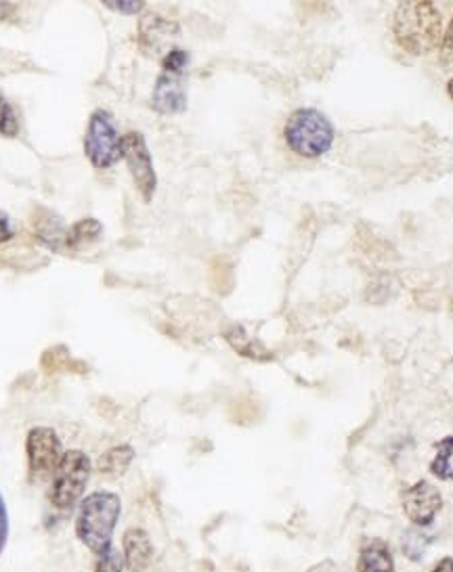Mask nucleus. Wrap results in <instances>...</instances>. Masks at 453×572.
I'll return each instance as SVG.
<instances>
[{
	"label": "nucleus",
	"instance_id": "1",
	"mask_svg": "<svg viewBox=\"0 0 453 572\" xmlns=\"http://www.w3.org/2000/svg\"><path fill=\"white\" fill-rule=\"evenodd\" d=\"M122 516V499L112 491H94L78 503L76 536L94 555L113 548V533Z\"/></svg>",
	"mask_w": 453,
	"mask_h": 572
},
{
	"label": "nucleus",
	"instance_id": "2",
	"mask_svg": "<svg viewBox=\"0 0 453 572\" xmlns=\"http://www.w3.org/2000/svg\"><path fill=\"white\" fill-rule=\"evenodd\" d=\"M396 44L412 53L426 56L434 51L443 38V18L433 2H401L393 18Z\"/></svg>",
	"mask_w": 453,
	"mask_h": 572
},
{
	"label": "nucleus",
	"instance_id": "3",
	"mask_svg": "<svg viewBox=\"0 0 453 572\" xmlns=\"http://www.w3.org/2000/svg\"><path fill=\"white\" fill-rule=\"evenodd\" d=\"M283 139L296 155L315 160L332 149L336 139V129L330 122V118L320 110L301 108L290 113L283 129Z\"/></svg>",
	"mask_w": 453,
	"mask_h": 572
},
{
	"label": "nucleus",
	"instance_id": "4",
	"mask_svg": "<svg viewBox=\"0 0 453 572\" xmlns=\"http://www.w3.org/2000/svg\"><path fill=\"white\" fill-rule=\"evenodd\" d=\"M93 474V463L84 451H66L51 479L49 501L59 512H70L82 501Z\"/></svg>",
	"mask_w": 453,
	"mask_h": 572
},
{
	"label": "nucleus",
	"instance_id": "5",
	"mask_svg": "<svg viewBox=\"0 0 453 572\" xmlns=\"http://www.w3.org/2000/svg\"><path fill=\"white\" fill-rule=\"evenodd\" d=\"M84 153L99 170H105L122 160V137L118 134L110 111H93L84 132Z\"/></svg>",
	"mask_w": 453,
	"mask_h": 572
},
{
	"label": "nucleus",
	"instance_id": "6",
	"mask_svg": "<svg viewBox=\"0 0 453 572\" xmlns=\"http://www.w3.org/2000/svg\"><path fill=\"white\" fill-rule=\"evenodd\" d=\"M26 455H28V479L30 482H44L53 479L57 465L63 458V444L53 428L37 425L28 432L26 439Z\"/></svg>",
	"mask_w": 453,
	"mask_h": 572
},
{
	"label": "nucleus",
	"instance_id": "7",
	"mask_svg": "<svg viewBox=\"0 0 453 572\" xmlns=\"http://www.w3.org/2000/svg\"><path fill=\"white\" fill-rule=\"evenodd\" d=\"M122 158L127 160L132 183L137 187V191L141 193L143 202L150 203L155 195V189H158V177H155V168H153L148 141L141 132L132 130V132L122 137Z\"/></svg>",
	"mask_w": 453,
	"mask_h": 572
},
{
	"label": "nucleus",
	"instance_id": "8",
	"mask_svg": "<svg viewBox=\"0 0 453 572\" xmlns=\"http://www.w3.org/2000/svg\"><path fill=\"white\" fill-rule=\"evenodd\" d=\"M401 503H403V514L407 516V520L414 526L424 529V526H431L436 514L443 510V495L434 484L426 480H420L403 491Z\"/></svg>",
	"mask_w": 453,
	"mask_h": 572
},
{
	"label": "nucleus",
	"instance_id": "9",
	"mask_svg": "<svg viewBox=\"0 0 453 572\" xmlns=\"http://www.w3.org/2000/svg\"><path fill=\"white\" fill-rule=\"evenodd\" d=\"M151 108L158 113L174 116L188 108V87L183 76L162 74L158 76L153 93H151Z\"/></svg>",
	"mask_w": 453,
	"mask_h": 572
},
{
	"label": "nucleus",
	"instance_id": "10",
	"mask_svg": "<svg viewBox=\"0 0 453 572\" xmlns=\"http://www.w3.org/2000/svg\"><path fill=\"white\" fill-rule=\"evenodd\" d=\"M124 566L131 572H145L153 560V543L143 529H129L122 536Z\"/></svg>",
	"mask_w": 453,
	"mask_h": 572
},
{
	"label": "nucleus",
	"instance_id": "11",
	"mask_svg": "<svg viewBox=\"0 0 453 572\" xmlns=\"http://www.w3.org/2000/svg\"><path fill=\"white\" fill-rule=\"evenodd\" d=\"M358 572H395V558L386 541L365 539L359 550Z\"/></svg>",
	"mask_w": 453,
	"mask_h": 572
},
{
	"label": "nucleus",
	"instance_id": "12",
	"mask_svg": "<svg viewBox=\"0 0 453 572\" xmlns=\"http://www.w3.org/2000/svg\"><path fill=\"white\" fill-rule=\"evenodd\" d=\"M132 460H134V449L131 444H115L99 458L97 472L105 479H120L131 468Z\"/></svg>",
	"mask_w": 453,
	"mask_h": 572
},
{
	"label": "nucleus",
	"instance_id": "13",
	"mask_svg": "<svg viewBox=\"0 0 453 572\" xmlns=\"http://www.w3.org/2000/svg\"><path fill=\"white\" fill-rule=\"evenodd\" d=\"M34 235L51 250H66L68 231L61 227V219L49 210H38V217H34Z\"/></svg>",
	"mask_w": 453,
	"mask_h": 572
},
{
	"label": "nucleus",
	"instance_id": "14",
	"mask_svg": "<svg viewBox=\"0 0 453 572\" xmlns=\"http://www.w3.org/2000/svg\"><path fill=\"white\" fill-rule=\"evenodd\" d=\"M226 342L233 347V351L240 352L242 357L248 359H256V361H269L271 354L266 349H263L256 340H252L248 333H245L242 325H231L225 332Z\"/></svg>",
	"mask_w": 453,
	"mask_h": 572
},
{
	"label": "nucleus",
	"instance_id": "15",
	"mask_svg": "<svg viewBox=\"0 0 453 572\" xmlns=\"http://www.w3.org/2000/svg\"><path fill=\"white\" fill-rule=\"evenodd\" d=\"M139 32H141V44L148 49V47H158L164 37H172L179 32V26L177 23H170L164 21L158 16H148V18L141 19V26H139Z\"/></svg>",
	"mask_w": 453,
	"mask_h": 572
},
{
	"label": "nucleus",
	"instance_id": "16",
	"mask_svg": "<svg viewBox=\"0 0 453 572\" xmlns=\"http://www.w3.org/2000/svg\"><path fill=\"white\" fill-rule=\"evenodd\" d=\"M101 231H103L101 222L94 221V219L76 222L74 227L68 229L66 250H78V248H84L87 243H93V241L99 240Z\"/></svg>",
	"mask_w": 453,
	"mask_h": 572
},
{
	"label": "nucleus",
	"instance_id": "17",
	"mask_svg": "<svg viewBox=\"0 0 453 572\" xmlns=\"http://www.w3.org/2000/svg\"><path fill=\"white\" fill-rule=\"evenodd\" d=\"M453 436H445L436 444V455L431 462V472L439 480H453Z\"/></svg>",
	"mask_w": 453,
	"mask_h": 572
},
{
	"label": "nucleus",
	"instance_id": "18",
	"mask_svg": "<svg viewBox=\"0 0 453 572\" xmlns=\"http://www.w3.org/2000/svg\"><path fill=\"white\" fill-rule=\"evenodd\" d=\"M40 365L47 370V373H56V371L61 370H78L80 368V363L74 361L70 357L68 349H63V347H56V349L44 352Z\"/></svg>",
	"mask_w": 453,
	"mask_h": 572
},
{
	"label": "nucleus",
	"instance_id": "19",
	"mask_svg": "<svg viewBox=\"0 0 453 572\" xmlns=\"http://www.w3.org/2000/svg\"><path fill=\"white\" fill-rule=\"evenodd\" d=\"M19 120L18 113L13 110L11 101L0 93V134L4 137H18Z\"/></svg>",
	"mask_w": 453,
	"mask_h": 572
},
{
	"label": "nucleus",
	"instance_id": "20",
	"mask_svg": "<svg viewBox=\"0 0 453 572\" xmlns=\"http://www.w3.org/2000/svg\"><path fill=\"white\" fill-rule=\"evenodd\" d=\"M189 66V53L183 49H172L164 59H162V68L167 74L183 76Z\"/></svg>",
	"mask_w": 453,
	"mask_h": 572
},
{
	"label": "nucleus",
	"instance_id": "21",
	"mask_svg": "<svg viewBox=\"0 0 453 572\" xmlns=\"http://www.w3.org/2000/svg\"><path fill=\"white\" fill-rule=\"evenodd\" d=\"M124 555L115 548H110L105 554L97 555L94 572H124Z\"/></svg>",
	"mask_w": 453,
	"mask_h": 572
},
{
	"label": "nucleus",
	"instance_id": "22",
	"mask_svg": "<svg viewBox=\"0 0 453 572\" xmlns=\"http://www.w3.org/2000/svg\"><path fill=\"white\" fill-rule=\"evenodd\" d=\"M105 7L118 13H124V16H137L145 9V4L141 0H105Z\"/></svg>",
	"mask_w": 453,
	"mask_h": 572
},
{
	"label": "nucleus",
	"instance_id": "23",
	"mask_svg": "<svg viewBox=\"0 0 453 572\" xmlns=\"http://www.w3.org/2000/svg\"><path fill=\"white\" fill-rule=\"evenodd\" d=\"M9 531H11V524H9V508H7V501L0 493V555L7 548V541H9Z\"/></svg>",
	"mask_w": 453,
	"mask_h": 572
},
{
	"label": "nucleus",
	"instance_id": "24",
	"mask_svg": "<svg viewBox=\"0 0 453 572\" xmlns=\"http://www.w3.org/2000/svg\"><path fill=\"white\" fill-rule=\"evenodd\" d=\"M441 59L453 61V19L450 28L445 30V34L441 38Z\"/></svg>",
	"mask_w": 453,
	"mask_h": 572
},
{
	"label": "nucleus",
	"instance_id": "25",
	"mask_svg": "<svg viewBox=\"0 0 453 572\" xmlns=\"http://www.w3.org/2000/svg\"><path fill=\"white\" fill-rule=\"evenodd\" d=\"M11 238H13V224L11 219L0 210V243H7Z\"/></svg>",
	"mask_w": 453,
	"mask_h": 572
},
{
	"label": "nucleus",
	"instance_id": "26",
	"mask_svg": "<svg viewBox=\"0 0 453 572\" xmlns=\"http://www.w3.org/2000/svg\"><path fill=\"white\" fill-rule=\"evenodd\" d=\"M431 572H453V558L452 555H445L441 558L436 564H434Z\"/></svg>",
	"mask_w": 453,
	"mask_h": 572
},
{
	"label": "nucleus",
	"instance_id": "27",
	"mask_svg": "<svg viewBox=\"0 0 453 572\" xmlns=\"http://www.w3.org/2000/svg\"><path fill=\"white\" fill-rule=\"evenodd\" d=\"M447 94H450V99L453 101V78L447 82Z\"/></svg>",
	"mask_w": 453,
	"mask_h": 572
}]
</instances>
